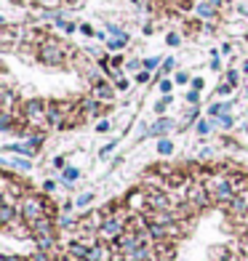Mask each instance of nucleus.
<instances>
[{
	"label": "nucleus",
	"mask_w": 248,
	"mask_h": 261,
	"mask_svg": "<svg viewBox=\"0 0 248 261\" xmlns=\"http://www.w3.org/2000/svg\"><path fill=\"white\" fill-rule=\"evenodd\" d=\"M54 165H56V168H67V163H64V158H54Z\"/></svg>",
	"instance_id": "79ce46f5"
},
{
	"label": "nucleus",
	"mask_w": 248,
	"mask_h": 261,
	"mask_svg": "<svg viewBox=\"0 0 248 261\" xmlns=\"http://www.w3.org/2000/svg\"><path fill=\"white\" fill-rule=\"evenodd\" d=\"M227 110H230L227 104H211V110H208V115H211V117H221V115L227 112Z\"/></svg>",
	"instance_id": "6ab92c4d"
},
{
	"label": "nucleus",
	"mask_w": 248,
	"mask_h": 261,
	"mask_svg": "<svg viewBox=\"0 0 248 261\" xmlns=\"http://www.w3.org/2000/svg\"><path fill=\"white\" fill-rule=\"evenodd\" d=\"M126 205L131 208V213H147L150 211V195H147V187H134L131 192L126 195Z\"/></svg>",
	"instance_id": "0eeeda50"
},
{
	"label": "nucleus",
	"mask_w": 248,
	"mask_h": 261,
	"mask_svg": "<svg viewBox=\"0 0 248 261\" xmlns=\"http://www.w3.org/2000/svg\"><path fill=\"white\" fill-rule=\"evenodd\" d=\"M102 258H104V243H96V245L88 251V258H86V261H102Z\"/></svg>",
	"instance_id": "2eb2a0df"
},
{
	"label": "nucleus",
	"mask_w": 248,
	"mask_h": 261,
	"mask_svg": "<svg viewBox=\"0 0 248 261\" xmlns=\"http://www.w3.org/2000/svg\"><path fill=\"white\" fill-rule=\"evenodd\" d=\"M126 69H131V72H136V69H144V62H139V59H131V62H126Z\"/></svg>",
	"instance_id": "b1692460"
},
{
	"label": "nucleus",
	"mask_w": 248,
	"mask_h": 261,
	"mask_svg": "<svg viewBox=\"0 0 248 261\" xmlns=\"http://www.w3.org/2000/svg\"><path fill=\"white\" fill-rule=\"evenodd\" d=\"M91 200H93V195L86 192V195H80V197L75 200V205H78V208H88V205H91Z\"/></svg>",
	"instance_id": "aec40b11"
},
{
	"label": "nucleus",
	"mask_w": 248,
	"mask_h": 261,
	"mask_svg": "<svg viewBox=\"0 0 248 261\" xmlns=\"http://www.w3.org/2000/svg\"><path fill=\"white\" fill-rule=\"evenodd\" d=\"M91 96L99 99L102 104H110L115 99V86H110L107 80H99V83H93V86H91Z\"/></svg>",
	"instance_id": "6e6552de"
},
{
	"label": "nucleus",
	"mask_w": 248,
	"mask_h": 261,
	"mask_svg": "<svg viewBox=\"0 0 248 261\" xmlns=\"http://www.w3.org/2000/svg\"><path fill=\"white\" fill-rule=\"evenodd\" d=\"M96 130H99V134H104V130H110V123H107V120H102V123L96 125Z\"/></svg>",
	"instance_id": "58836bf2"
},
{
	"label": "nucleus",
	"mask_w": 248,
	"mask_h": 261,
	"mask_svg": "<svg viewBox=\"0 0 248 261\" xmlns=\"http://www.w3.org/2000/svg\"><path fill=\"white\" fill-rule=\"evenodd\" d=\"M150 80V69H141V72L136 75V83H147Z\"/></svg>",
	"instance_id": "473e14b6"
},
{
	"label": "nucleus",
	"mask_w": 248,
	"mask_h": 261,
	"mask_svg": "<svg viewBox=\"0 0 248 261\" xmlns=\"http://www.w3.org/2000/svg\"><path fill=\"white\" fill-rule=\"evenodd\" d=\"M216 93H219V96H227V93H232V86H230V83H224V86L216 88Z\"/></svg>",
	"instance_id": "c756f323"
},
{
	"label": "nucleus",
	"mask_w": 248,
	"mask_h": 261,
	"mask_svg": "<svg viewBox=\"0 0 248 261\" xmlns=\"http://www.w3.org/2000/svg\"><path fill=\"white\" fill-rule=\"evenodd\" d=\"M128 229V221H123V219H117V216H107L104 219V224L99 227V232H96V237H99V243H107V245H112L117 237H120L123 232Z\"/></svg>",
	"instance_id": "423d86ee"
},
{
	"label": "nucleus",
	"mask_w": 248,
	"mask_h": 261,
	"mask_svg": "<svg viewBox=\"0 0 248 261\" xmlns=\"http://www.w3.org/2000/svg\"><path fill=\"white\" fill-rule=\"evenodd\" d=\"M238 80H240L238 69H230V72H227V83H230V86H238Z\"/></svg>",
	"instance_id": "bb28decb"
},
{
	"label": "nucleus",
	"mask_w": 248,
	"mask_h": 261,
	"mask_svg": "<svg viewBox=\"0 0 248 261\" xmlns=\"http://www.w3.org/2000/svg\"><path fill=\"white\" fill-rule=\"evenodd\" d=\"M78 176H80V171H78V168H72V165H67V168H64V176H62V179H64L67 184H72V181L78 179Z\"/></svg>",
	"instance_id": "a211bd4d"
},
{
	"label": "nucleus",
	"mask_w": 248,
	"mask_h": 261,
	"mask_svg": "<svg viewBox=\"0 0 248 261\" xmlns=\"http://www.w3.org/2000/svg\"><path fill=\"white\" fill-rule=\"evenodd\" d=\"M160 91L168 96V93H171V80H163V83H160Z\"/></svg>",
	"instance_id": "f704fd0d"
},
{
	"label": "nucleus",
	"mask_w": 248,
	"mask_h": 261,
	"mask_svg": "<svg viewBox=\"0 0 248 261\" xmlns=\"http://www.w3.org/2000/svg\"><path fill=\"white\" fill-rule=\"evenodd\" d=\"M56 261H78V258H72V256H69V253L64 251L62 256H56Z\"/></svg>",
	"instance_id": "ea45409f"
},
{
	"label": "nucleus",
	"mask_w": 248,
	"mask_h": 261,
	"mask_svg": "<svg viewBox=\"0 0 248 261\" xmlns=\"http://www.w3.org/2000/svg\"><path fill=\"white\" fill-rule=\"evenodd\" d=\"M168 104H171V96H163V99L155 104V112H158V115H163V112H165V107H168Z\"/></svg>",
	"instance_id": "4be33fe9"
},
{
	"label": "nucleus",
	"mask_w": 248,
	"mask_h": 261,
	"mask_svg": "<svg viewBox=\"0 0 248 261\" xmlns=\"http://www.w3.org/2000/svg\"><path fill=\"white\" fill-rule=\"evenodd\" d=\"M21 115H24V120L32 125V130H48V99H27L21 101Z\"/></svg>",
	"instance_id": "f03ea898"
},
{
	"label": "nucleus",
	"mask_w": 248,
	"mask_h": 261,
	"mask_svg": "<svg viewBox=\"0 0 248 261\" xmlns=\"http://www.w3.org/2000/svg\"><path fill=\"white\" fill-rule=\"evenodd\" d=\"M171 69H173V59H165V62H163V75H168Z\"/></svg>",
	"instance_id": "72a5a7b5"
},
{
	"label": "nucleus",
	"mask_w": 248,
	"mask_h": 261,
	"mask_svg": "<svg viewBox=\"0 0 248 261\" xmlns=\"http://www.w3.org/2000/svg\"><path fill=\"white\" fill-rule=\"evenodd\" d=\"M54 189H56V184H54V181H43V192H45V195L54 192Z\"/></svg>",
	"instance_id": "c9c22d12"
},
{
	"label": "nucleus",
	"mask_w": 248,
	"mask_h": 261,
	"mask_svg": "<svg viewBox=\"0 0 248 261\" xmlns=\"http://www.w3.org/2000/svg\"><path fill=\"white\" fill-rule=\"evenodd\" d=\"M80 32H83V35H88V38H91V35H93V27H88V24H83V27H80Z\"/></svg>",
	"instance_id": "37998d69"
},
{
	"label": "nucleus",
	"mask_w": 248,
	"mask_h": 261,
	"mask_svg": "<svg viewBox=\"0 0 248 261\" xmlns=\"http://www.w3.org/2000/svg\"><path fill=\"white\" fill-rule=\"evenodd\" d=\"M112 149H115V141H110V144H107V147H104V149H102V158H107V155H110V152H112Z\"/></svg>",
	"instance_id": "e433bc0d"
},
{
	"label": "nucleus",
	"mask_w": 248,
	"mask_h": 261,
	"mask_svg": "<svg viewBox=\"0 0 248 261\" xmlns=\"http://www.w3.org/2000/svg\"><path fill=\"white\" fill-rule=\"evenodd\" d=\"M115 88H117V91H126V88H128V80H126V77H115Z\"/></svg>",
	"instance_id": "7c9ffc66"
},
{
	"label": "nucleus",
	"mask_w": 248,
	"mask_h": 261,
	"mask_svg": "<svg viewBox=\"0 0 248 261\" xmlns=\"http://www.w3.org/2000/svg\"><path fill=\"white\" fill-rule=\"evenodd\" d=\"M158 67H160V59H158V56L144 59V69H150V72H152V69H158Z\"/></svg>",
	"instance_id": "5701e85b"
},
{
	"label": "nucleus",
	"mask_w": 248,
	"mask_h": 261,
	"mask_svg": "<svg viewBox=\"0 0 248 261\" xmlns=\"http://www.w3.org/2000/svg\"><path fill=\"white\" fill-rule=\"evenodd\" d=\"M126 43H128V35L120 32V35H115L112 40H107V48H110V51H117V48H123Z\"/></svg>",
	"instance_id": "4468645a"
},
{
	"label": "nucleus",
	"mask_w": 248,
	"mask_h": 261,
	"mask_svg": "<svg viewBox=\"0 0 248 261\" xmlns=\"http://www.w3.org/2000/svg\"><path fill=\"white\" fill-rule=\"evenodd\" d=\"M208 130H211V123H206V120H200V123H197V134H200V136H206Z\"/></svg>",
	"instance_id": "c85d7f7f"
},
{
	"label": "nucleus",
	"mask_w": 248,
	"mask_h": 261,
	"mask_svg": "<svg viewBox=\"0 0 248 261\" xmlns=\"http://www.w3.org/2000/svg\"><path fill=\"white\" fill-rule=\"evenodd\" d=\"M197 99H200V93H197V91H195V88H192V91H190V93H187V101H190V104H192V107H195V104H197Z\"/></svg>",
	"instance_id": "2f4dec72"
},
{
	"label": "nucleus",
	"mask_w": 248,
	"mask_h": 261,
	"mask_svg": "<svg viewBox=\"0 0 248 261\" xmlns=\"http://www.w3.org/2000/svg\"><path fill=\"white\" fill-rule=\"evenodd\" d=\"M171 128H173V123L168 120V117H160L155 125H150V136H163V134H168Z\"/></svg>",
	"instance_id": "9b49d317"
},
{
	"label": "nucleus",
	"mask_w": 248,
	"mask_h": 261,
	"mask_svg": "<svg viewBox=\"0 0 248 261\" xmlns=\"http://www.w3.org/2000/svg\"><path fill=\"white\" fill-rule=\"evenodd\" d=\"M30 261H56V256L54 253H48V251H35L32 256H27Z\"/></svg>",
	"instance_id": "dca6fc26"
},
{
	"label": "nucleus",
	"mask_w": 248,
	"mask_h": 261,
	"mask_svg": "<svg viewBox=\"0 0 248 261\" xmlns=\"http://www.w3.org/2000/svg\"><path fill=\"white\" fill-rule=\"evenodd\" d=\"M75 54H78L75 48H69L64 40L54 38V35H48V38L38 45V62L45 64V67H64V64L72 62Z\"/></svg>",
	"instance_id": "f257e3e1"
},
{
	"label": "nucleus",
	"mask_w": 248,
	"mask_h": 261,
	"mask_svg": "<svg viewBox=\"0 0 248 261\" xmlns=\"http://www.w3.org/2000/svg\"><path fill=\"white\" fill-rule=\"evenodd\" d=\"M165 43H168V45H179V43H182V38H179L176 32H168V35H165Z\"/></svg>",
	"instance_id": "a878e982"
},
{
	"label": "nucleus",
	"mask_w": 248,
	"mask_h": 261,
	"mask_svg": "<svg viewBox=\"0 0 248 261\" xmlns=\"http://www.w3.org/2000/svg\"><path fill=\"white\" fill-rule=\"evenodd\" d=\"M158 152H160V155H171V152H173V141L171 139H160L158 141Z\"/></svg>",
	"instance_id": "f3484780"
},
{
	"label": "nucleus",
	"mask_w": 248,
	"mask_h": 261,
	"mask_svg": "<svg viewBox=\"0 0 248 261\" xmlns=\"http://www.w3.org/2000/svg\"><path fill=\"white\" fill-rule=\"evenodd\" d=\"M184 200H187V203H190L197 213L214 205V200H211V192H208L206 181H200V179H192L190 184H187V189H184Z\"/></svg>",
	"instance_id": "20e7f679"
},
{
	"label": "nucleus",
	"mask_w": 248,
	"mask_h": 261,
	"mask_svg": "<svg viewBox=\"0 0 248 261\" xmlns=\"http://www.w3.org/2000/svg\"><path fill=\"white\" fill-rule=\"evenodd\" d=\"M62 3H64V0H30V6L43 8V11H56Z\"/></svg>",
	"instance_id": "ddd939ff"
},
{
	"label": "nucleus",
	"mask_w": 248,
	"mask_h": 261,
	"mask_svg": "<svg viewBox=\"0 0 248 261\" xmlns=\"http://www.w3.org/2000/svg\"><path fill=\"white\" fill-rule=\"evenodd\" d=\"M206 3H211L216 11H230V0H206Z\"/></svg>",
	"instance_id": "412c9836"
},
{
	"label": "nucleus",
	"mask_w": 248,
	"mask_h": 261,
	"mask_svg": "<svg viewBox=\"0 0 248 261\" xmlns=\"http://www.w3.org/2000/svg\"><path fill=\"white\" fill-rule=\"evenodd\" d=\"M78 101H64V99H51L48 101V125L51 128H64L69 112L75 110Z\"/></svg>",
	"instance_id": "39448f33"
},
{
	"label": "nucleus",
	"mask_w": 248,
	"mask_h": 261,
	"mask_svg": "<svg viewBox=\"0 0 248 261\" xmlns=\"http://www.w3.org/2000/svg\"><path fill=\"white\" fill-rule=\"evenodd\" d=\"M45 197L48 195H38V192H27L24 197L19 200V213L21 219H24L30 227L35 221H40L45 216Z\"/></svg>",
	"instance_id": "7ed1b4c3"
},
{
	"label": "nucleus",
	"mask_w": 248,
	"mask_h": 261,
	"mask_svg": "<svg viewBox=\"0 0 248 261\" xmlns=\"http://www.w3.org/2000/svg\"><path fill=\"white\" fill-rule=\"evenodd\" d=\"M16 219H21L19 205H8V203L0 205V227H3V229H8V227H11V224H14Z\"/></svg>",
	"instance_id": "1a4fd4ad"
},
{
	"label": "nucleus",
	"mask_w": 248,
	"mask_h": 261,
	"mask_svg": "<svg viewBox=\"0 0 248 261\" xmlns=\"http://www.w3.org/2000/svg\"><path fill=\"white\" fill-rule=\"evenodd\" d=\"M3 261H21V256H3Z\"/></svg>",
	"instance_id": "c03bdc74"
},
{
	"label": "nucleus",
	"mask_w": 248,
	"mask_h": 261,
	"mask_svg": "<svg viewBox=\"0 0 248 261\" xmlns=\"http://www.w3.org/2000/svg\"><path fill=\"white\" fill-rule=\"evenodd\" d=\"M219 125H221V128H230V125H232V115L224 112V115L219 117Z\"/></svg>",
	"instance_id": "cd10ccee"
},
{
	"label": "nucleus",
	"mask_w": 248,
	"mask_h": 261,
	"mask_svg": "<svg viewBox=\"0 0 248 261\" xmlns=\"http://www.w3.org/2000/svg\"><path fill=\"white\" fill-rule=\"evenodd\" d=\"M187 80H190V75H187V72H179V75H176V83H182V86H184Z\"/></svg>",
	"instance_id": "4c0bfd02"
},
{
	"label": "nucleus",
	"mask_w": 248,
	"mask_h": 261,
	"mask_svg": "<svg viewBox=\"0 0 248 261\" xmlns=\"http://www.w3.org/2000/svg\"><path fill=\"white\" fill-rule=\"evenodd\" d=\"M195 14H197V19H206V21H216V16H219V11L211 6V3H206V0H197L195 3Z\"/></svg>",
	"instance_id": "9d476101"
},
{
	"label": "nucleus",
	"mask_w": 248,
	"mask_h": 261,
	"mask_svg": "<svg viewBox=\"0 0 248 261\" xmlns=\"http://www.w3.org/2000/svg\"><path fill=\"white\" fill-rule=\"evenodd\" d=\"M56 24H59V27H62L64 32H75V24H72V21H64V19H56Z\"/></svg>",
	"instance_id": "393cba45"
},
{
	"label": "nucleus",
	"mask_w": 248,
	"mask_h": 261,
	"mask_svg": "<svg viewBox=\"0 0 248 261\" xmlns=\"http://www.w3.org/2000/svg\"><path fill=\"white\" fill-rule=\"evenodd\" d=\"M192 88H195V91L203 88V77H195V80H192Z\"/></svg>",
	"instance_id": "a19ab883"
},
{
	"label": "nucleus",
	"mask_w": 248,
	"mask_h": 261,
	"mask_svg": "<svg viewBox=\"0 0 248 261\" xmlns=\"http://www.w3.org/2000/svg\"><path fill=\"white\" fill-rule=\"evenodd\" d=\"M3 165L6 168H16V171H30L32 168V163H30V158H21V160H11V158H3Z\"/></svg>",
	"instance_id": "f8f14e48"
}]
</instances>
